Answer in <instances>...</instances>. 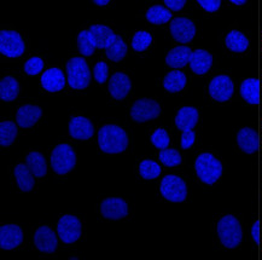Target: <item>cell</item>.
Masks as SVG:
<instances>
[{"instance_id": "cell-1", "label": "cell", "mask_w": 262, "mask_h": 260, "mask_svg": "<svg viewBox=\"0 0 262 260\" xmlns=\"http://www.w3.org/2000/svg\"><path fill=\"white\" fill-rule=\"evenodd\" d=\"M98 145L105 154H121L128 148V136L117 125H104L98 131Z\"/></svg>"}, {"instance_id": "cell-2", "label": "cell", "mask_w": 262, "mask_h": 260, "mask_svg": "<svg viewBox=\"0 0 262 260\" xmlns=\"http://www.w3.org/2000/svg\"><path fill=\"white\" fill-rule=\"evenodd\" d=\"M194 171L197 177L204 184L213 185L223 175V165L213 154L203 153L198 155L194 161Z\"/></svg>"}, {"instance_id": "cell-3", "label": "cell", "mask_w": 262, "mask_h": 260, "mask_svg": "<svg viewBox=\"0 0 262 260\" xmlns=\"http://www.w3.org/2000/svg\"><path fill=\"white\" fill-rule=\"evenodd\" d=\"M217 236L225 248H237L243 239V231L239 221L234 215H225L217 223Z\"/></svg>"}, {"instance_id": "cell-4", "label": "cell", "mask_w": 262, "mask_h": 260, "mask_svg": "<svg viewBox=\"0 0 262 260\" xmlns=\"http://www.w3.org/2000/svg\"><path fill=\"white\" fill-rule=\"evenodd\" d=\"M68 85L74 90H85L91 84V70L82 57H73L67 62Z\"/></svg>"}, {"instance_id": "cell-5", "label": "cell", "mask_w": 262, "mask_h": 260, "mask_svg": "<svg viewBox=\"0 0 262 260\" xmlns=\"http://www.w3.org/2000/svg\"><path fill=\"white\" fill-rule=\"evenodd\" d=\"M50 161H51V167L55 173L64 175L73 171L76 166L75 150L67 143L58 144L52 150Z\"/></svg>"}, {"instance_id": "cell-6", "label": "cell", "mask_w": 262, "mask_h": 260, "mask_svg": "<svg viewBox=\"0 0 262 260\" xmlns=\"http://www.w3.org/2000/svg\"><path fill=\"white\" fill-rule=\"evenodd\" d=\"M160 192L163 198L173 204L184 202L187 197V187L183 178L176 174L164 175L161 181Z\"/></svg>"}, {"instance_id": "cell-7", "label": "cell", "mask_w": 262, "mask_h": 260, "mask_svg": "<svg viewBox=\"0 0 262 260\" xmlns=\"http://www.w3.org/2000/svg\"><path fill=\"white\" fill-rule=\"evenodd\" d=\"M57 234L60 241L66 245L79 241L82 234V224L78 217L72 214H64L59 218L57 224Z\"/></svg>"}, {"instance_id": "cell-8", "label": "cell", "mask_w": 262, "mask_h": 260, "mask_svg": "<svg viewBox=\"0 0 262 260\" xmlns=\"http://www.w3.org/2000/svg\"><path fill=\"white\" fill-rule=\"evenodd\" d=\"M0 52L9 58H17L26 52V43L16 30L0 32Z\"/></svg>"}, {"instance_id": "cell-9", "label": "cell", "mask_w": 262, "mask_h": 260, "mask_svg": "<svg viewBox=\"0 0 262 260\" xmlns=\"http://www.w3.org/2000/svg\"><path fill=\"white\" fill-rule=\"evenodd\" d=\"M161 114V106L159 102L151 98L137 99L130 108V117L136 123H146L155 120Z\"/></svg>"}, {"instance_id": "cell-10", "label": "cell", "mask_w": 262, "mask_h": 260, "mask_svg": "<svg viewBox=\"0 0 262 260\" xmlns=\"http://www.w3.org/2000/svg\"><path fill=\"white\" fill-rule=\"evenodd\" d=\"M208 91H209V96L216 102H228L233 96L234 83L228 75L221 74L211 79Z\"/></svg>"}, {"instance_id": "cell-11", "label": "cell", "mask_w": 262, "mask_h": 260, "mask_svg": "<svg viewBox=\"0 0 262 260\" xmlns=\"http://www.w3.org/2000/svg\"><path fill=\"white\" fill-rule=\"evenodd\" d=\"M169 29L173 39L180 44L192 42L196 36V26L187 17H177L172 19Z\"/></svg>"}, {"instance_id": "cell-12", "label": "cell", "mask_w": 262, "mask_h": 260, "mask_svg": "<svg viewBox=\"0 0 262 260\" xmlns=\"http://www.w3.org/2000/svg\"><path fill=\"white\" fill-rule=\"evenodd\" d=\"M100 213L109 221H120L128 215V205L121 197H107L100 204Z\"/></svg>"}, {"instance_id": "cell-13", "label": "cell", "mask_w": 262, "mask_h": 260, "mask_svg": "<svg viewBox=\"0 0 262 260\" xmlns=\"http://www.w3.org/2000/svg\"><path fill=\"white\" fill-rule=\"evenodd\" d=\"M33 241L39 252L48 253V254L55 253L58 247V238H57L55 231L48 225H42L36 229Z\"/></svg>"}, {"instance_id": "cell-14", "label": "cell", "mask_w": 262, "mask_h": 260, "mask_svg": "<svg viewBox=\"0 0 262 260\" xmlns=\"http://www.w3.org/2000/svg\"><path fill=\"white\" fill-rule=\"evenodd\" d=\"M107 90H109L110 96L114 99L122 101L128 96L130 90H132V81H130L129 76L126 75L125 73H114L109 80Z\"/></svg>"}, {"instance_id": "cell-15", "label": "cell", "mask_w": 262, "mask_h": 260, "mask_svg": "<svg viewBox=\"0 0 262 260\" xmlns=\"http://www.w3.org/2000/svg\"><path fill=\"white\" fill-rule=\"evenodd\" d=\"M23 242V230L16 224H6L0 228V247L11 251L19 247Z\"/></svg>"}, {"instance_id": "cell-16", "label": "cell", "mask_w": 262, "mask_h": 260, "mask_svg": "<svg viewBox=\"0 0 262 260\" xmlns=\"http://www.w3.org/2000/svg\"><path fill=\"white\" fill-rule=\"evenodd\" d=\"M69 134L74 139L89 141L93 137L95 127L93 124L85 116H74L70 119L68 125Z\"/></svg>"}, {"instance_id": "cell-17", "label": "cell", "mask_w": 262, "mask_h": 260, "mask_svg": "<svg viewBox=\"0 0 262 260\" xmlns=\"http://www.w3.org/2000/svg\"><path fill=\"white\" fill-rule=\"evenodd\" d=\"M40 83H41L43 90L50 93H55L64 89L68 81L66 80L64 73L59 68H50L45 70V73H42Z\"/></svg>"}, {"instance_id": "cell-18", "label": "cell", "mask_w": 262, "mask_h": 260, "mask_svg": "<svg viewBox=\"0 0 262 260\" xmlns=\"http://www.w3.org/2000/svg\"><path fill=\"white\" fill-rule=\"evenodd\" d=\"M42 116V109L39 106L33 104H25L18 108L16 113V121L17 125L22 128L33 127Z\"/></svg>"}, {"instance_id": "cell-19", "label": "cell", "mask_w": 262, "mask_h": 260, "mask_svg": "<svg viewBox=\"0 0 262 260\" xmlns=\"http://www.w3.org/2000/svg\"><path fill=\"white\" fill-rule=\"evenodd\" d=\"M213 66V56L207 50L197 49L190 57V68L197 75H204Z\"/></svg>"}, {"instance_id": "cell-20", "label": "cell", "mask_w": 262, "mask_h": 260, "mask_svg": "<svg viewBox=\"0 0 262 260\" xmlns=\"http://www.w3.org/2000/svg\"><path fill=\"white\" fill-rule=\"evenodd\" d=\"M200 119V113L196 108L193 107H183L176 115V126L178 130L183 131H192Z\"/></svg>"}, {"instance_id": "cell-21", "label": "cell", "mask_w": 262, "mask_h": 260, "mask_svg": "<svg viewBox=\"0 0 262 260\" xmlns=\"http://www.w3.org/2000/svg\"><path fill=\"white\" fill-rule=\"evenodd\" d=\"M237 144L245 154H255L258 149V136L254 128L244 127L238 131Z\"/></svg>"}, {"instance_id": "cell-22", "label": "cell", "mask_w": 262, "mask_h": 260, "mask_svg": "<svg viewBox=\"0 0 262 260\" xmlns=\"http://www.w3.org/2000/svg\"><path fill=\"white\" fill-rule=\"evenodd\" d=\"M90 32L95 36L97 47L107 50L116 42L117 36L110 27L104 25H93L90 27Z\"/></svg>"}, {"instance_id": "cell-23", "label": "cell", "mask_w": 262, "mask_h": 260, "mask_svg": "<svg viewBox=\"0 0 262 260\" xmlns=\"http://www.w3.org/2000/svg\"><path fill=\"white\" fill-rule=\"evenodd\" d=\"M192 51L189 46H176L167 53L166 64L172 68H184L190 63Z\"/></svg>"}, {"instance_id": "cell-24", "label": "cell", "mask_w": 262, "mask_h": 260, "mask_svg": "<svg viewBox=\"0 0 262 260\" xmlns=\"http://www.w3.org/2000/svg\"><path fill=\"white\" fill-rule=\"evenodd\" d=\"M13 174H15L16 183L17 187L22 192H29L33 190L35 185L34 174L29 170V167L25 164H18L17 166L13 170Z\"/></svg>"}, {"instance_id": "cell-25", "label": "cell", "mask_w": 262, "mask_h": 260, "mask_svg": "<svg viewBox=\"0 0 262 260\" xmlns=\"http://www.w3.org/2000/svg\"><path fill=\"white\" fill-rule=\"evenodd\" d=\"M239 93L245 102L256 106L260 102V84L255 77H248L241 84Z\"/></svg>"}, {"instance_id": "cell-26", "label": "cell", "mask_w": 262, "mask_h": 260, "mask_svg": "<svg viewBox=\"0 0 262 260\" xmlns=\"http://www.w3.org/2000/svg\"><path fill=\"white\" fill-rule=\"evenodd\" d=\"M26 165L32 171L36 178L45 177L48 173V164H46V158L39 151H30L26 157Z\"/></svg>"}, {"instance_id": "cell-27", "label": "cell", "mask_w": 262, "mask_h": 260, "mask_svg": "<svg viewBox=\"0 0 262 260\" xmlns=\"http://www.w3.org/2000/svg\"><path fill=\"white\" fill-rule=\"evenodd\" d=\"M187 77L185 73L180 70H172V72L167 73L163 79V87L164 90L170 93H178L183 91L186 86Z\"/></svg>"}, {"instance_id": "cell-28", "label": "cell", "mask_w": 262, "mask_h": 260, "mask_svg": "<svg viewBox=\"0 0 262 260\" xmlns=\"http://www.w3.org/2000/svg\"><path fill=\"white\" fill-rule=\"evenodd\" d=\"M225 45H226V47L230 51L242 53L247 51L250 43L249 39H248L243 33L239 32V30H231V32L226 35V38H225Z\"/></svg>"}, {"instance_id": "cell-29", "label": "cell", "mask_w": 262, "mask_h": 260, "mask_svg": "<svg viewBox=\"0 0 262 260\" xmlns=\"http://www.w3.org/2000/svg\"><path fill=\"white\" fill-rule=\"evenodd\" d=\"M19 94V84L13 76H5L0 81V98L4 102H13Z\"/></svg>"}, {"instance_id": "cell-30", "label": "cell", "mask_w": 262, "mask_h": 260, "mask_svg": "<svg viewBox=\"0 0 262 260\" xmlns=\"http://www.w3.org/2000/svg\"><path fill=\"white\" fill-rule=\"evenodd\" d=\"M172 12L162 5H152L146 11L147 22L156 26L166 25L172 19Z\"/></svg>"}, {"instance_id": "cell-31", "label": "cell", "mask_w": 262, "mask_h": 260, "mask_svg": "<svg viewBox=\"0 0 262 260\" xmlns=\"http://www.w3.org/2000/svg\"><path fill=\"white\" fill-rule=\"evenodd\" d=\"M78 49L83 57H90L95 53L97 43L90 29L81 30L78 35Z\"/></svg>"}, {"instance_id": "cell-32", "label": "cell", "mask_w": 262, "mask_h": 260, "mask_svg": "<svg viewBox=\"0 0 262 260\" xmlns=\"http://www.w3.org/2000/svg\"><path fill=\"white\" fill-rule=\"evenodd\" d=\"M18 136V130L12 121H2L0 123V145L10 147Z\"/></svg>"}, {"instance_id": "cell-33", "label": "cell", "mask_w": 262, "mask_h": 260, "mask_svg": "<svg viewBox=\"0 0 262 260\" xmlns=\"http://www.w3.org/2000/svg\"><path fill=\"white\" fill-rule=\"evenodd\" d=\"M161 166L156 161L143 160L139 165V174L143 179L154 181L161 175Z\"/></svg>"}, {"instance_id": "cell-34", "label": "cell", "mask_w": 262, "mask_h": 260, "mask_svg": "<svg viewBox=\"0 0 262 260\" xmlns=\"http://www.w3.org/2000/svg\"><path fill=\"white\" fill-rule=\"evenodd\" d=\"M127 51H128V46L125 40L119 36L116 42L106 50V57L113 62H121L127 56Z\"/></svg>"}, {"instance_id": "cell-35", "label": "cell", "mask_w": 262, "mask_h": 260, "mask_svg": "<svg viewBox=\"0 0 262 260\" xmlns=\"http://www.w3.org/2000/svg\"><path fill=\"white\" fill-rule=\"evenodd\" d=\"M152 44V35L146 30H139L132 38V49L136 52H144Z\"/></svg>"}, {"instance_id": "cell-36", "label": "cell", "mask_w": 262, "mask_h": 260, "mask_svg": "<svg viewBox=\"0 0 262 260\" xmlns=\"http://www.w3.org/2000/svg\"><path fill=\"white\" fill-rule=\"evenodd\" d=\"M160 161L167 167H176L183 162V157L177 149H164L161 150L159 154Z\"/></svg>"}, {"instance_id": "cell-37", "label": "cell", "mask_w": 262, "mask_h": 260, "mask_svg": "<svg viewBox=\"0 0 262 260\" xmlns=\"http://www.w3.org/2000/svg\"><path fill=\"white\" fill-rule=\"evenodd\" d=\"M151 143L155 148L160 150H164L167 149L168 145H169V136H168L167 131L164 130V128H157V130L151 134V138H150Z\"/></svg>"}, {"instance_id": "cell-38", "label": "cell", "mask_w": 262, "mask_h": 260, "mask_svg": "<svg viewBox=\"0 0 262 260\" xmlns=\"http://www.w3.org/2000/svg\"><path fill=\"white\" fill-rule=\"evenodd\" d=\"M23 69H25V73L27 75L36 76L38 74L42 72L43 61L38 56L30 57V58L25 63V66H23Z\"/></svg>"}, {"instance_id": "cell-39", "label": "cell", "mask_w": 262, "mask_h": 260, "mask_svg": "<svg viewBox=\"0 0 262 260\" xmlns=\"http://www.w3.org/2000/svg\"><path fill=\"white\" fill-rule=\"evenodd\" d=\"M109 75V68L105 62H98L93 67V77L98 84H104Z\"/></svg>"}, {"instance_id": "cell-40", "label": "cell", "mask_w": 262, "mask_h": 260, "mask_svg": "<svg viewBox=\"0 0 262 260\" xmlns=\"http://www.w3.org/2000/svg\"><path fill=\"white\" fill-rule=\"evenodd\" d=\"M194 141H196V134H194L193 131H185V132L181 134L180 147L183 148L184 150L190 149V148L194 144Z\"/></svg>"}, {"instance_id": "cell-41", "label": "cell", "mask_w": 262, "mask_h": 260, "mask_svg": "<svg viewBox=\"0 0 262 260\" xmlns=\"http://www.w3.org/2000/svg\"><path fill=\"white\" fill-rule=\"evenodd\" d=\"M198 5L207 12H215L220 9V0H198Z\"/></svg>"}, {"instance_id": "cell-42", "label": "cell", "mask_w": 262, "mask_h": 260, "mask_svg": "<svg viewBox=\"0 0 262 260\" xmlns=\"http://www.w3.org/2000/svg\"><path fill=\"white\" fill-rule=\"evenodd\" d=\"M164 5L172 11H180L186 5V0H164Z\"/></svg>"}, {"instance_id": "cell-43", "label": "cell", "mask_w": 262, "mask_h": 260, "mask_svg": "<svg viewBox=\"0 0 262 260\" xmlns=\"http://www.w3.org/2000/svg\"><path fill=\"white\" fill-rule=\"evenodd\" d=\"M251 235H253V238H254V241L256 242V243H258L260 242V222L258 221H256L254 223V225H253V229H251Z\"/></svg>"}, {"instance_id": "cell-44", "label": "cell", "mask_w": 262, "mask_h": 260, "mask_svg": "<svg viewBox=\"0 0 262 260\" xmlns=\"http://www.w3.org/2000/svg\"><path fill=\"white\" fill-rule=\"evenodd\" d=\"M110 3V0H93V4L98 6H105Z\"/></svg>"}, {"instance_id": "cell-45", "label": "cell", "mask_w": 262, "mask_h": 260, "mask_svg": "<svg viewBox=\"0 0 262 260\" xmlns=\"http://www.w3.org/2000/svg\"><path fill=\"white\" fill-rule=\"evenodd\" d=\"M231 3H232V4H234V5L241 6V5H244L247 2H245V0H231Z\"/></svg>"}, {"instance_id": "cell-46", "label": "cell", "mask_w": 262, "mask_h": 260, "mask_svg": "<svg viewBox=\"0 0 262 260\" xmlns=\"http://www.w3.org/2000/svg\"><path fill=\"white\" fill-rule=\"evenodd\" d=\"M261 237H262V235H261ZM261 242H262V239H261Z\"/></svg>"}]
</instances>
